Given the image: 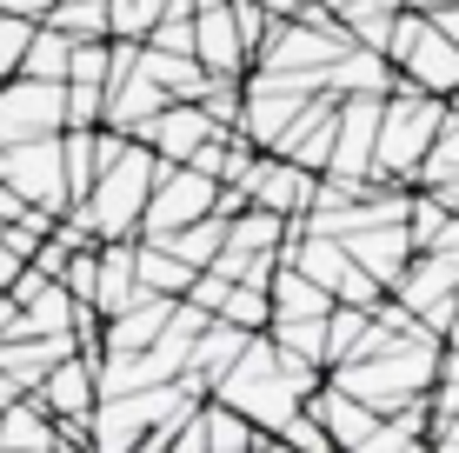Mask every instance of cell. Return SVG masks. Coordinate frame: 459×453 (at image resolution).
<instances>
[{
  "instance_id": "cell-11",
  "label": "cell",
  "mask_w": 459,
  "mask_h": 453,
  "mask_svg": "<svg viewBox=\"0 0 459 453\" xmlns=\"http://www.w3.org/2000/svg\"><path fill=\"white\" fill-rule=\"evenodd\" d=\"M194 60L207 74H247V40H240V27H233V7L227 0H200L194 7Z\"/></svg>"
},
{
  "instance_id": "cell-7",
  "label": "cell",
  "mask_w": 459,
  "mask_h": 453,
  "mask_svg": "<svg viewBox=\"0 0 459 453\" xmlns=\"http://www.w3.org/2000/svg\"><path fill=\"white\" fill-rule=\"evenodd\" d=\"M67 107H60V81H34V74H7L0 81V147L34 134H60Z\"/></svg>"
},
{
  "instance_id": "cell-9",
  "label": "cell",
  "mask_w": 459,
  "mask_h": 453,
  "mask_svg": "<svg viewBox=\"0 0 459 453\" xmlns=\"http://www.w3.org/2000/svg\"><path fill=\"white\" fill-rule=\"evenodd\" d=\"M126 134H134L140 147H153L160 161H186V153H194L207 134H220V127L207 120V107H200V100H160L147 120H134Z\"/></svg>"
},
{
  "instance_id": "cell-8",
  "label": "cell",
  "mask_w": 459,
  "mask_h": 453,
  "mask_svg": "<svg viewBox=\"0 0 459 453\" xmlns=\"http://www.w3.org/2000/svg\"><path fill=\"white\" fill-rule=\"evenodd\" d=\"M313 167H299L287 161V153H253V167H247V200L253 207H266V213H287V221H299L307 213V200H313Z\"/></svg>"
},
{
  "instance_id": "cell-18",
  "label": "cell",
  "mask_w": 459,
  "mask_h": 453,
  "mask_svg": "<svg viewBox=\"0 0 459 453\" xmlns=\"http://www.w3.org/2000/svg\"><path fill=\"white\" fill-rule=\"evenodd\" d=\"M153 240L167 247V254H180L186 267H207V260L220 254V240H227V213H200V221H186V227H167V233H153Z\"/></svg>"
},
{
  "instance_id": "cell-17",
  "label": "cell",
  "mask_w": 459,
  "mask_h": 453,
  "mask_svg": "<svg viewBox=\"0 0 459 453\" xmlns=\"http://www.w3.org/2000/svg\"><path fill=\"white\" fill-rule=\"evenodd\" d=\"M140 74H147V81L160 87L167 100H194V93L207 87V67H200L194 54H173V47H147V40H140Z\"/></svg>"
},
{
  "instance_id": "cell-26",
  "label": "cell",
  "mask_w": 459,
  "mask_h": 453,
  "mask_svg": "<svg viewBox=\"0 0 459 453\" xmlns=\"http://www.w3.org/2000/svg\"><path fill=\"white\" fill-rule=\"evenodd\" d=\"M40 21H21V13H0V81L7 74H21V54H27V34H34Z\"/></svg>"
},
{
  "instance_id": "cell-10",
  "label": "cell",
  "mask_w": 459,
  "mask_h": 453,
  "mask_svg": "<svg viewBox=\"0 0 459 453\" xmlns=\"http://www.w3.org/2000/svg\"><path fill=\"white\" fill-rule=\"evenodd\" d=\"M299 407H307V414L326 427V440H333V447H353V453H367V447H373V427H379V414L367 407V400H353L346 387L320 380L307 400H299Z\"/></svg>"
},
{
  "instance_id": "cell-4",
  "label": "cell",
  "mask_w": 459,
  "mask_h": 453,
  "mask_svg": "<svg viewBox=\"0 0 459 453\" xmlns=\"http://www.w3.org/2000/svg\"><path fill=\"white\" fill-rule=\"evenodd\" d=\"M153 167H160V153L140 147L134 134L120 140V153H107V167L93 174V187L81 200H74V221H81L93 240H126V233L140 227V207H147V187H153Z\"/></svg>"
},
{
  "instance_id": "cell-16",
  "label": "cell",
  "mask_w": 459,
  "mask_h": 453,
  "mask_svg": "<svg viewBox=\"0 0 459 453\" xmlns=\"http://www.w3.org/2000/svg\"><path fill=\"white\" fill-rule=\"evenodd\" d=\"M140 293L134 280V233L126 240H100V260H93V314H120Z\"/></svg>"
},
{
  "instance_id": "cell-2",
  "label": "cell",
  "mask_w": 459,
  "mask_h": 453,
  "mask_svg": "<svg viewBox=\"0 0 459 453\" xmlns=\"http://www.w3.org/2000/svg\"><path fill=\"white\" fill-rule=\"evenodd\" d=\"M433 373H439V340H433V334H400V340H386L379 353L333 361V367H326V380L346 387L353 400H367L373 414H393L400 400L426 394V387H433Z\"/></svg>"
},
{
  "instance_id": "cell-30",
  "label": "cell",
  "mask_w": 459,
  "mask_h": 453,
  "mask_svg": "<svg viewBox=\"0 0 459 453\" xmlns=\"http://www.w3.org/2000/svg\"><path fill=\"white\" fill-rule=\"evenodd\" d=\"M54 0H0V13H21V21H47Z\"/></svg>"
},
{
  "instance_id": "cell-5",
  "label": "cell",
  "mask_w": 459,
  "mask_h": 453,
  "mask_svg": "<svg viewBox=\"0 0 459 453\" xmlns=\"http://www.w3.org/2000/svg\"><path fill=\"white\" fill-rule=\"evenodd\" d=\"M386 60H393V74L400 81H413V87H426V93H446L459 87V47L439 34L433 21H426L420 7H400L393 13V34H386Z\"/></svg>"
},
{
  "instance_id": "cell-19",
  "label": "cell",
  "mask_w": 459,
  "mask_h": 453,
  "mask_svg": "<svg viewBox=\"0 0 459 453\" xmlns=\"http://www.w3.org/2000/svg\"><path fill=\"white\" fill-rule=\"evenodd\" d=\"M287 213H266V207H247L227 213V247H247V254H280V240H287Z\"/></svg>"
},
{
  "instance_id": "cell-29",
  "label": "cell",
  "mask_w": 459,
  "mask_h": 453,
  "mask_svg": "<svg viewBox=\"0 0 459 453\" xmlns=\"http://www.w3.org/2000/svg\"><path fill=\"white\" fill-rule=\"evenodd\" d=\"M426 21H433L439 34H446V40L459 47V0H446V7H433V13H426Z\"/></svg>"
},
{
  "instance_id": "cell-13",
  "label": "cell",
  "mask_w": 459,
  "mask_h": 453,
  "mask_svg": "<svg viewBox=\"0 0 459 453\" xmlns=\"http://www.w3.org/2000/svg\"><path fill=\"white\" fill-rule=\"evenodd\" d=\"M340 247L359 260V274H373L379 280V293L400 280V267L413 260V240H406V221H373V227H353V233H340Z\"/></svg>"
},
{
  "instance_id": "cell-14",
  "label": "cell",
  "mask_w": 459,
  "mask_h": 453,
  "mask_svg": "<svg viewBox=\"0 0 459 453\" xmlns=\"http://www.w3.org/2000/svg\"><path fill=\"white\" fill-rule=\"evenodd\" d=\"M386 87H393V60L359 40L320 67V93H386Z\"/></svg>"
},
{
  "instance_id": "cell-12",
  "label": "cell",
  "mask_w": 459,
  "mask_h": 453,
  "mask_svg": "<svg viewBox=\"0 0 459 453\" xmlns=\"http://www.w3.org/2000/svg\"><path fill=\"white\" fill-rule=\"evenodd\" d=\"M34 400L54 420H81V427H87L93 400H100V387H93V353H67V361H54V367L40 373Z\"/></svg>"
},
{
  "instance_id": "cell-25",
  "label": "cell",
  "mask_w": 459,
  "mask_h": 453,
  "mask_svg": "<svg viewBox=\"0 0 459 453\" xmlns=\"http://www.w3.org/2000/svg\"><path fill=\"white\" fill-rule=\"evenodd\" d=\"M67 81H107V34L100 40H67Z\"/></svg>"
},
{
  "instance_id": "cell-23",
  "label": "cell",
  "mask_w": 459,
  "mask_h": 453,
  "mask_svg": "<svg viewBox=\"0 0 459 453\" xmlns=\"http://www.w3.org/2000/svg\"><path fill=\"white\" fill-rule=\"evenodd\" d=\"M220 320H233V327H247V334H260L266 320H273V301H266V287H247V280H227V293H220V307H213Z\"/></svg>"
},
{
  "instance_id": "cell-3",
  "label": "cell",
  "mask_w": 459,
  "mask_h": 453,
  "mask_svg": "<svg viewBox=\"0 0 459 453\" xmlns=\"http://www.w3.org/2000/svg\"><path fill=\"white\" fill-rule=\"evenodd\" d=\"M439 120H446V100L393 74V87L379 93V127H373V167H367V180L413 187V167H420V153H426V140H433Z\"/></svg>"
},
{
  "instance_id": "cell-6",
  "label": "cell",
  "mask_w": 459,
  "mask_h": 453,
  "mask_svg": "<svg viewBox=\"0 0 459 453\" xmlns=\"http://www.w3.org/2000/svg\"><path fill=\"white\" fill-rule=\"evenodd\" d=\"M0 180L21 187L34 207L47 213H67V174H60V134H34V140H13L0 147Z\"/></svg>"
},
{
  "instance_id": "cell-24",
  "label": "cell",
  "mask_w": 459,
  "mask_h": 453,
  "mask_svg": "<svg viewBox=\"0 0 459 453\" xmlns=\"http://www.w3.org/2000/svg\"><path fill=\"white\" fill-rule=\"evenodd\" d=\"M47 27H60L67 40H100L107 34V0H54Z\"/></svg>"
},
{
  "instance_id": "cell-32",
  "label": "cell",
  "mask_w": 459,
  "mask_h": 453,
  "mask_svg": "<svg viewBox=\"0 0 459 453\" xmlns=\"http://www.w3.org/2000/svg\"><path fill=\"white\" fill-rule=\"evenodd\" d=\"M453 221H459V194H453Z\"/></svg>"
},
{
  "instance_id": "cell-15",
  "label": "cell",
  "mask_w": 459,
  "mask_h": 453,
  "mask_svg": "<svg viewBox=\"0 0 459 453\" xmlns=\"http://www.w3.org/2000/svg\"><path fill=\"white\" fill-rule=\"evenodd\" d=\"M240 347H247V327H233V320L207 314V327L194 334V347H186V367H180V373H194V380L213 394V380H220V373H227L233 361H240Z\"/></svg>"
},
{
  "instance_id": "cell-28",
  "label": "cell",
  "mask_w": 459,
  "mask_h": 453,
  "mask_svg": "<svg viewBox=\"0 0 459 453\" xmlns=\"http://www.w3.org/2000/svg\"><path fill=\"white\" fill-rule=\"evenodd\" d=\"M27 207H34V200H27L21 187H7V180H0V227H7V221H21Z\"/></svg>"
},
{
  "instance_id": "cell-20",
  "label": "cell",
  "mask_w": 459,
  "mask_h": 453,
  "mask_svg": "<svg viewBox=\"0 0 459 453\" xmlns=\"http://www.w3.org/2000/svg\"><path fill=\"white\" fill-rule=\"evenodd\" d=\"M320 320H326V367H333V361H353V353H359V340H367V320H373V307L333 301Z\"/></svg>"
},
{
  "instance_id": "cell-1",
  "label": "cell",
  "mask_w": 459,
  "mask_h": 453,
  "mask_svg": "<svg viewBox=\"0 0 459 453\" xmlns=\"http://www.w3.org/2000/svg\"><path fill=\"white\" fill-rule=\"evenodd\" d=\"M326 380V367L320 361H299V353H280L273 340H266V327L260 334H247V347H240V361H233L227 373L213 380V400H227V407H240L253 427H266L273 433L280 420H287L299 400L313 394V387Z\"/></svg>"
},
{
  "instance_id": "cell-21",
  "label": "cell",
  "mask_w": 459,
  "mask_h": 453,
  "mask_svg": "<svg viewBox=\"0 0 459 453\" xmlns=\"http://www.w3.org/2000/svg\"><path fill=\"white\" fill-rule=\"evenodd\" d=\"M266 340H273L280 353H299V361H320V367H326V320H320V314L266 320Z\"/></svg>"
},
{
  "instance_id": "cell-22",
  "label": "cell",
  "mask_w": 459,
  "mask_h": 453,
  "mask_svg": "<svg viewBox=\"0 0 459 453\" xmlns=\"http://www.w3.org/2000/svg\"><path fill=\"white\" fill-rule=\"evenodd\" d=\"M21 74H34V81H67V34L60 27H34L27 34V54H21Z\"/></svg>"
},
{
  "instance_id": "cell-27",
  "label": "cell",
  "mask_w": 459,
  "mask_h": 453,
  "mask_svg": "<svg viewBox=\"0 0 459 453\" xmlns=\"http://www.w3.org/2000/svg\"><path fill=\"white\" fill-rule=\"evenodd\" d=\"M426 447L433 453H459V414H426Z\"/></svg>"
},
{
  "instance_id": "cell-31",
  "label": "cell",
  "mask_w": 459,
  "mask_h": 453,
  "mask_svg": "<svg viewBox=\"0 0 459 453\" xmlns=\"http://www.w3.org/2000/svg\"><path fill=\"white\" fill-rule=\"evenodd\" d=\"M439 347H446V353H453V361H459V307H453V320H446V334H439Z\"/></svg>"
}]
</instances>
